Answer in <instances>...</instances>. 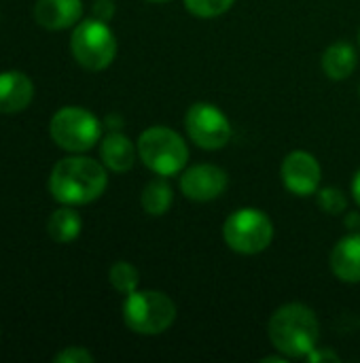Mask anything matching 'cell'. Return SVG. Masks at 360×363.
<instances>
[{
	"label": "cell",
	"instance_id": "cell-17",
	"mask_svg": "<svg viewBox=\"0 0 360 363\" xmlns=\"http://www.w3.org/2000/svg\"><path fill=\"white\" fill-rule=\"evenodd\" d=\"M142 208L144 213L153 215V217H159V215H166L174 202V196H172V187L168 185V181L161 177V179H155L151 181L144 191H142Z\"/></svg>",
	"mask_w": 360,
	"mask_h": 363
},
{
	"label": "cell",
	"instance_id": "cell-10",
	"mask_svg": "<svg viewBox=\"0 0 360 363\" xmlns=\"http://www.w3.org/2000/svg\"><path fill=\"white\" fill-rule=\"evenodd\" d=\"M227 189V174L212 164H197L182 172L180 191L195 202H210Z\"/></svg>",
	"mask_w": 360,
	"mask_h": 363
},
{
	"label": "cell",
	"instance_id": "cell-25",
	"mask_svg": "<svg viewBox=\"0 0 360 363\" xmlns=\"http://www.w3.org/2000/svg\"><path fill=\"white\" fill-rule=\"evenodd\" d=\"M352 198L360 206V170L354 174V181H352Z\"/></svg>",
	"mask_w": 360,
	"mask_h": 363
},
{
	"label": "cell",
	"instance_id": "cell-27",
	"mask_svg": "<svg viewBox=\"0 0 360 363\" xmlns=\"http://www.w3.org/2000/svg\"><path fill=\"white\" fill-rule=\"evenodd\" d=\"M359 43H360V36H359Z\"/></svg>",
	"mask_w": 360,
	"mask_h": 363
},
{
	"label": "cell",
	"instance_id": "cell-22",
	"mask_svg": "<svg viewBox=\"0 0 360 363\" xmlns=\"http://www.w3.org/2000/svg\"><path fill=\"white\" fill-rule=\"evenodd\" d=\"M115 13V4L112 0H95L93 2V15L95 19H102V21H108Z\"/></svg>",
	"mask_w": 360,
	"mask_h": 363
},
{
	"label": "cell",
	"instance_id": "cell-11",
	"mask_svg": "<svg viewBox=\"0 0 360 363\" xmlns=\"http://www.w3.org/2000/svg\"><path fill=\"white\" fill-rule=\"evenodd\" d=\"M83 15L81 0H38L34 4V19L47 30H66Z\"/></svg>",
	"mask_w": 360,
	"mask_h": 363
},
{
	"label": "cell",
	"instance_id": "cell-24",
	"mask_svg": "<svg viewBox=\"0 0 360 363\" xmlns=\"http://www.w3.org/2000/svg\"><path fill=\"white\" fill-rule=\"evenodd\" d=\"M346 225H348V230H359L360 228L359 213H348V215H346Z\"/></svg>",
	"mask_w": 360,
	"mask_h": 363
},
{
	"label": "cell",
	"instance_id": "cell-19",
	"mask_svg": "<svg viewBox=\"0 0 360 363\" xmlns=\"http://www.w3.org/2000/svg\"><path fill=\"white\" fill-rule=\"evenodd\" d=\"M236 0H185V6L195 17H219L233 6Z\"/></svg>",
	"mask_w": 360,
	"mask_h": 363
},
{
	"label": "cell",
	"instance_id": "cell-7",
	"mask_svg": "<svg viewBox=\"0 0 360 363\" xmlns=\"http://www.w3.org/2000/svg\"><path fill=\"white\" fill-rule=\"evenodd\" d=\"M74 60L87 70H104L117 55V38L102 19L81 21L70 38Z\"/></svg>",
	"mask_w": 360,
	"mask_h": 363
},
{
	"label": "cell",
	"instance_id": "cell-9",
	"mask_svg": "<svg viewBox=\"0 0 360 363\" xmlns=\"http://www.w3.org/2000/svg\"><path fill=\"white\" fill-rule=\"evenodd\" d=\"M282 183L295 196H312L320 189L323 170L318 160L308 151H293L282 162Z\"/></svg>",
	"mask_w": 360,
	"mask_h": 363
},
{
	"label": "cell",
	"instance_id": "cell-16",
	"mask_svg": "<svg viewBox=\"0 0 360 363\" xmlns=\"http://www.w3.org/2000/svg\"><path fill=\"white\" fill-rule=\"evenodd\" d=\"M81 228H83V221H81V215L70 208L68 204L57 208L51 217H49V223H47V232L49 236L59 242V245H68L72 240L79 238L81 234Z\"/></svg>",
	"mask_w": 360,
	"mask_h": 363
},
{
	"label": "cell",
	"instance_id": "cell-5",
	"mask_svg": "<svg viewBox=\"0 0 360 363\" xmlns=\"http://www.w3.org/2000/svg\"><path fill=\"white\" fill-rule=\"evenodd\" d=\"M227 247L240 255H257L274 240V223L259 208H240L223 225Z\"/></svg>",
	"mask_w": 360,
	"mask_h": 363
},
{
	"label": "cell",
	"instance_id": "cell-3",
	"mask_svg": "<svg viewBox=\"0 0 360 363\" xmlns=\"http://www.w3.org/2000/svg\"><path fill=\"white\" fill-rule=\"evenodd\" d=\"M138 155L142 164L159 177H172L185 170L189 147L185 138L163 125L149 128L138 138Z\"/></svg>",
	"mask_w": 360,
	"mask_h": 363
},
{
	"label": "cell",
	"instance_id": "cell-2",
	"mask_svg": "<svg viewBox=\"0 0 360 363\" xmlns=\"http://www.w3.org/2000/svg\"><path fill=\"white\" fill-rule=\"evenodd\" d=\"M269 342L284 357H308L320 338V323L312 308L303 304L280 306L267 325Z\"/></svg>",
	"mask_w": 360,
	"mask_h": 363
},
{
	"label": "cell",
	"instance_id": "cell-18",
	"mask_svg": "<svg viewBox=\"0 0 360 363\" xmlns=\"http://www.w3.org/2000/svg\"><path fill=\"white\" fill-rule=\"evenodd\" d=\"M108 279H110V285L119 291V294H132L138 289V283H140V272L136 266H132L129 262H117L110 272H108Z\"/></svg>",
	"mask_w": 360,
	"mask_h": 363
},
{
	"label": "cell",
	"instance_id": "cell-21",
	"mask_svg": "<svg viewBox=\"0 0 360 363\" xmlns=\"http://www.w3.org/2000/svg\"><path fill=\"white\" fill-rule=\"evenodd\" d=\"M55 363H91L93 355L89 351H85L83 347H68L62 353L55 355Z\"/></svg>",
	"mask_w": 360,
	"mask_h": 363
},
{
	"label": "cell",
	"instance_id": "cell-20",
	"mask_svg": "<svg viewBox=\"0 0 360 363\" xmlns=\"http://www.w3.org/2000/svg\"><path fill=\"white\" fill-rule=\"evenodd\" d=\"M316 194H318L320 208L329 215H342L348 208V200H346L344 191L337 187H325V189H318Z\"/></svg>",
	"mask_w": 360,
	"mask_h": 363
},
{
	"label": "cell",
	"instance_id": "cell-15",
	"mask_svg": "<svg viewBox=\"0 0 360 363\" xmlns=\"http://www.w3.org/2000/svg\"><path fill=\"white\" fill-rule=\"evenodd\" d=\"M356 49L350 43H333L325 53H323V70L329 79L333 81H344L348 79L354 68H356Z\"/></svg>",
	"mask_w": 360,
	"mask_h": 363
},
{
	"label": "cell",
	"instance_id": "cell-4",
	"mask_svg": "<svg viewBox=\"0 0 360 363\" xmlns=\"http://www.w3.org/2000/svg\"><path fill=\"white\" fill-rule=\"evenodd\" d=\"M123 321L134 334L157 336L176 321V304L161 291H132L123 302Z\"/></svg>",
	"mask_w": 360,
	"mask_h": 363
},
{
	"label": "cell",
	"instance_id": "cell-8",
	"mask_svg": "<svg viewBox=\"0 0 360 363\" xmlns=\"http://www.w3.org/2000/svg\"><path fill=\"white\" fill-rule=\"evenodd\" d=\"M185 130L189 138L206 151L223 149L231 138L227 115L210 102H195L189 106L185 115Z\"/></svg>",
	"mask_w": 360,
	"mask_h": 363
},
{
	"label": "cell",
	"instance_id": "cell-13",
	"mask_svg": "<svg viewBox=\"0 0 360 363\" xmlns=\"http://www.w3.org/2000/svg\"><path fill=\"white\" fill-rule=\"evenodd\" d=\"M331 270L344 283H360V232L348 234L333 247Z\"/></svg>",
	"mask_w": 360,
	"mask_h": 363
},
{
	"label": "cell",
	"instance_id": "cell-1",
	"mask_svg": "<svg viewBox=\"0 0 360 363\" xmlns=\"http://www.w3.org/2000/svg\"><path fill=\"white\" fill-rule=\"evenodd\" d=\"M108 185L106 170L100 162L83 155L59 160L49 177V191L59 204L81 206L98 200Z\"/></svg>",
	"mask_w": 360,
	"mask_h": 363
},
{
	"label": "cell",
	"instance_id": "cell-12",
	"mask_svg": "<svg viewBox=\"0 0 360 363\" xmlns=\"http://www.w3.org/2000/svg\"><path fill=\"white\" fill-rule=\"evenodd\" d=\"M34 98V83L19 70L0 72V113H19Z\"/></svg>",
	"mask_w": 360,
	"mask_h": 363
},
{
	"label": "cell",
	"instance_id": "cell-26",
	"mask_svg": "<svg viewBox=\"0 0 360 363\" xmlns=\"http://www.w3.org/2000/svg\"><path fill=\"white\" fill-rule=\"evenodd\" d=\"M151 2H166V0H151Z\"/></svg>",
	"mask_w": 360,
	"mask_h": 363
},
{
	"label": "cell",
	"instance_id": "cell-14",
	"mask_svg": "<svg viewBox=\"0 0 360 363\" xmlns=\"http://www.w3.org/2000/svg\"><path fill=\"white\" fill-rule=\"evenodd\" d=\"M100 157L104 166L110 168L112 172H127L136 162V147L125 134L112 132L102 140Z\"/></svg>",
	"mask_w": 360,
	"mask_h": 363
},
{
	"label": "cell",
	"instance_id": "cell-6",
	"mask_svg": "<svg viewBox=\"0 0 360 363\" xmlns=\"http://www.w3.org/2000/svg\"><path fill=\"white\" fill-rule=\"evenodd\" d=\"M53 143L70 153L89 151L102 136V123L93 113L81 106L59 108L49 123Z\"/></svg>",
	"mask_w": 360,
	"mask_h": 363
},
{
	"label": "cell",
	"instance_id": "cell-23",
	"mask_svg": "<svg viewBox=\"0 0 360 363\" xmlns=\"http://www.w3.org/2000/svg\"><path fill=\"white\" fill-rule=\"evenodd\" d=\"M323 359H325V362H327V359H329V362H337L339 357H337L335 353H331V351H320L318 347L308 355V362H323Z\"/></svg>",
	"mask_w": 360,
	"mask_h": 363
}]
</instances>
